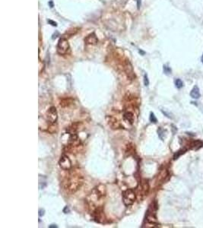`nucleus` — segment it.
Segmentation results:
<instances>
[{"label":"nucleus","mask_w":203,"mask_h":228,"mask_svg":"<svg viewBox=\"0 0 203 228\" xmlns=\"http://www.w3.org/2000/svg\"><path fill=\"white\" fill-rule=\"evenodd\" d=\"M84 183V176L78 171L69 173L63 181V189L69 194L76 192Z\"/></svg>","instance_id":"1"},{"label":"nucleus","mask_w":203,"mask_h":228,"mask_svg":"<svg viewBox=\"0 0 203 228\" xmlns=\"http://www.w3.org/2000/svg\"><path fill=\"white\" fill-rule=\"evenodd\" d=\"M106 195V187L105 186L100 184L98 186L95 187L90 193L88 197V203L89 208L93 211L94 208L101 206L100 203L102 202Z\"/></svg>","instance_id":"2"},{"label":"nucleus","mask_w":203,"mask_h":228,"mask_svg":"<svg viewBox=\"0 0 203 228\" xmlns=\"http://www.w3.org/2000/svg\"><path fill=\"white\" fill-rule=\"evenodd\" d=\"M137 195L135 192L131 189H127L123 192L122 201L126 206H130L136 200Z\"/></svg>","instance_id":"3"},{"label":"nucleus","mask_w":203,"mask_h":228,"mask_svg":"<svg viewBox=\"0 0 203 228\" xmlns=\"http://www.w3.org/2000/svg\"><path fill=\"white\" fill-rule=\"evenodd\" d=\"M157 210V204L156 202H154L151 203L149 206V208L147 212V217H146V220L150 224H155L157 222L156 218V212Z\"/></svg>","instance_id":"4"},{"label":"nucleus","mask_w":203,"mask_h":228,"mask_svg":"<svg viewBox=\"0 0 203 228\" xmlns=\"http://www.w3.org/2000/svg\"><path fill=\"white\" fill-rule=\"evenodd\" d=\"M70 47L68 41L65 38H61L57 45V53L59 55H65L69 52Z\"/></svg>","instance_id":"5"},{"label":"nucleus","mask_w":203,"mask_h":228,"mask_svg":"<svg viewBox=\"0 0 203 228\" xmlns=\"http://www.w3.org/2000/svg\"><path fill=\"white\" fill-rule=\"evenodd\" d=\"M47 120L49 124H56L58 119V113L55 106L49 107L46 113Z\"/></svg>","instance_id":"6"},{"label":"nucleus","mask_w":203,"mask_h":228,"mask_svg":"<svg viewBox=\"0 0 203 228\" xmlns=\"http://www.w3.org/2000/svg\"><path fill=\"white\" fill-rule=\"evenodd\" d=\"M149 191V185L148 181L144 179L142 181L141 184L139 185L138 189H137V194L136 195L140 197V198H143L144 197L147 196Z\"/></svg>","instance_id":"7"},{"label":"nucleus","mask_w":203,"mask_h":228,"mask_svg":"<svg viewBox=\"0 0 203 228\" xmlns=\"http://www.w3.org/2000/svg\"><path fill=\"white\" fill-rule=\"evenodd\" d=\"M91 214L94 220L99 222V223L103 222L104 220V209L102 206H99L97 208H94L91 212Z\"/></svg>","instance_id":"8"},{"label":"nucleus","mask_w":203,"mask_h":228,"mask_svg":"<svg viewBox=\"0 0 203 228\" xmlns=\"http://www.w3.org/2000/svg\"><path fill=\"white\" fill-rule=\"evenodd\" d=\"M59 167L64 170H70L72 169V164L69 157L67 155H63L59 161Z\"/></svg>","instance_id":"9"},{"label":"nucleus","mask_w":203,"mask_h":228,"mask_svg":"<svg viewBox=\"0 0 203 228\" xmlns=\"http://www.w3.org/2000/svg\"><path fill=\"white\" fill-rule=\"evenodd\" d=\"M123 69H124V72H126V75H127V78L130 80H133L135 78V73H134V70H133V68H132V65L131 64V62H129V60H126L125 62H124L123 64Z\"/></svg>","instance_id":"10"},{"label":"nucleus","mask_w":203,"mask_h":228,"mask_svg":"<svg viewBox=\"0 0 203 228\" xmlns=\"http://www.w3.org/2000/svg\"><path fill=\"white\" fill-rule=\"evenodd\" d=\"M106 122L113 129H119L122 127V123L120 122L118 119L114 116H106Z\"/></svg>","instance_id":"11"},{"label":"nucleus","mask_w":203,"mask_h":228,"mask_svg":"<svg viewBox=\"0 0 203 228\" xmlns=\"http://www.w3.org/2000/svg\"><path fill=\"white\" fill-rule=\"evenodd\" d=\"M123 119L129 124H133L135 121L134 113L130 110H126L123 113Z\"/></svg>","instance_id":"12"},{"label":"nucleus","mask_w":203,"mask_h":228,"mask_svg":"<svg viewBox=\"0 0 203 228\" xmlns=\"http://www.w3.org/2000/svg\"><path fill=\"white\" fill-rule=\"evenodd\" d=\"M84 41H85V43L87 44L95 45V44H97V43L98 42V40H97V37H96V35L94 33H91V34H90V35H88L85 38Z\"/></svg>","instance_id":"13"},{"label":"nucleus","mask_w":203,"mask_h":228,"mask_svg":"<svg viewBox=\"0 0 203 228\" xmlns=\"http://www.w3.org/2000/svg\"><path fill=\"white\" fill-rule=\"evenodd\" d=\"M78 126H79V123L78 122H75V123H73L70 126H69L67 128L66 131L67 132L69 133V135H75L77 133L78 130Z\"/></svg>","instance_id":"14"},{"label":"nucleus","mask_w":203,"mask_h":228,"mask_svg":"<svg viewBox=\"0 0 203 228\" xmlns=\"http://www.w3.org/2000/svg\"><path fill=\"white\" fill-rule=\"evenodd\" d=\"M190 96L193 99H199L200 98V92H199V88H198V86H195L192 89V90L190 91Z\"/></svg>","instance_id":"15"},{"label":"nucleus","mask_w":203,"mask_h":228,"mask_svg":"<svg viewBox=\"0 0 203 228\" xmlns=\"http://www.w3.org/2000/svg\"><path fill=\"white\" fill-rule=\"evenodd\" d=\"M72 104H73V99L71 98H63V99H62L61 101H60V106H63V107L69 106H70Z\"/></svg>","instance_id":"16"},{"label":"nucleus","mask_w":203,"mask_h":228,"mask_svg":"<svg viewBox=\"0 0 203 228\" xmlns=\"http://www.w3.org/2000/svg\"><path fill=\"white\" fill-rule=\"evenodd\" d=\"M203 145V142L199 141V140H195L194 141L192 142L191 144V147L193 148V149H199L201 147H202Z\"/></svg>","instance_id":"17"},{"label":"nucleus","mask_w":203,"mask_h":228,"mask_svg":"<svg viewBox=\"0 0 203 228\" xmlns=\"http://www.w3.org/2000/svg\"><path fill=\"white\" fill-rule=\"evenodd\" d=\"M129 0H115L116 4L120 7H123L125 6L126 4L128 2Z\"/></svg>","instance_id":"18"},{"label":"nucleus","mask_w":203,"mask_h":228,"mask_svg":"<svg viewBox=\"0 0 203 228\" xmlns=\"http://www.w3.org/2000/svg\"><path fill=\"white\" fill-rule=\"evenodd\" d=\"M175 85H176V87H177L178 89L182 88L183 87V81H182V80L179 79V78L176 79V81H175Z\"/></svg>","instance_id":"19"},{"label":"nucleus","mask_w":203,"mask_h":228,"mask_svg":"<svg viewBox=\"0 0 203 228\" xmlns=\"http://www.w3.org/2000/svg\"><path fill=\"white\" fill-rule=\"evenodd\" d=\"M185 152H186V150H184V149L183 150H180V151L176 152L175 154H174V155H173V160H177L178 157H179L182 155H183Z\"/></svg>","instance_id":"20"},{"label":"nucleus","mask_w":203,"mask_h":228,"mask_svg":"<svg viewBox=\"0 0 203 228\" xmlns=\"http://www.w3.org/2000/svg\"><path fill=\"white\" fill-rule=\"evenodd\" d=\"M150 121L151 122H153V123H156L157 122V118H156V116H154V114L153 113H151V114H150Z\"/></svg>","instance_id":"21"},{"label":"nucleus","mask_w":203,"mask_h":228,"mask_svg":"<svg viewBox=\"0 0 203 228\" xmlns=\"http://www.w3.org/2000/svg\"><path fill=\"white\" fill-rule=\"evenodd\" d=\"M163 71H164L165 74H170L171 72V69L170 67L167 65H163Z\"/></svg>","instance_id":"22"},{"label":"nucleus","mask_w":203,"mask_h":228,"mask_svg":"<svg viewBox=\"0 0 203 228\" xmlns=\"http://www.w3.org/2000/svg\"><path fill=\"white\" fill-rule=\"evenodd\" d=\"M144 84L145 86H148V84H149V81H148V78L147 75H144Z\"/></svg>","instance_id":"23"},{"label":"nucleus","mask_w":203,"mask_h":228,"mask_svg":"<svg viewBox=\"0 0 203 228\" xmlns=\"http://www.w3.org/2000/svg\"><path fill=\"white\" fill-rule=\"evenodd\" d=\"M44 213H45V211L43 209H40V210H39V216H40V217L44 215Z\"/></svg>","instance_id":"24"},{"label":"nucleus","mask_w":203,"mask_h":228,"mask_svg":"<svg viewBox=\"0 0 203 228\" xmlns=\"http://www.w3.org/2000/svg\"><path fill=\"white\" fill-rule=\"evenodd\" d=\"M141 5H142V0H137V8H138V9L140 8Z\"/></svg>","instance_id":"25"},{"label":"nucleus","mask_w":203,"mask_h":228,"mask_svg":"<svg viewBox=\"0 0 203 228\" xmlns=\"http://www.w3.org/2000/svg\"><path fill=\"white\" fill-rule=\"evenodd\" d=\"M63 212H65V214H67V213H69V208H68L67 206L64 208V211Z\"/></svg>","instance_id":"26"},{"label":"nucleus","mask_w":203,"mask_h":228,"mask_svg":"<svg viewBox=\"0 0 203 228\" xmlns=\"http://www.w3.org/2000/svg\"><path fill=\"white\" fill-rule=\"evenodd\" d=\"M48 22H49V23H50V24H51L53 26H56V25H57V24H56V22H54V21H51V20L48 21Z\"/></svg>","instance_id":"27"},{"label":"nucleus","mask_w":203,"mask_h":228,"mask_svg":"<svg viewBox=\"0 0 203 228\" xmlns=\"http://www.w3.org/2000/svg\"><path fill=\"white\" fill-rule=\"evenodd\" d=\"M49 228H51V227H57V226H56V225H54V224H52L51 226H49Z\"/></svg>","instance_id":"28"},{"label":"nucleus","mask_w":203,"mask_h":228,"mask_svg":"<svg viewBox=\"0 0 203 228\" xmlns=\"http://www.w3.org/2000/svg\"><path fill=\"white\" fill-rule=\"evenodd\" d=\"M201 62L203 63V54H202V57H201Z\"/></svg>","instance_id":"29"}]
</instances>
